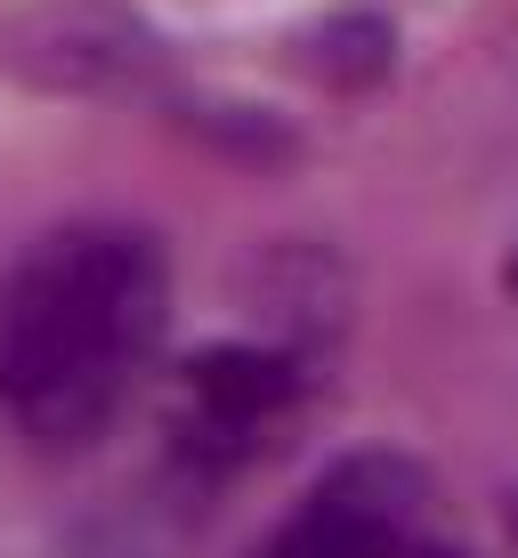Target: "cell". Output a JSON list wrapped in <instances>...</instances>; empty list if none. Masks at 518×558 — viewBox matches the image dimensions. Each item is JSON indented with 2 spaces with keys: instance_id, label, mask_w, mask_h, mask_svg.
Segmentation results:
<instances>
[{
  "instance_id": "3",
  "label": "cell",
  "mask_w": 518,
  "mask_h": 558,
  "mask_svg": "<svg viewBox=\"0 0 518 558\" xmlns=\"http://www.w3.org/2000/svg\"><path fill=\"white\" fill-rule=\"evenodd\" d=\"M292 389H300V373L276 349H243V340L236 349H203L179 380V413H170L179 470H195V477L243 470L260 453V437L292 413Z\"/></svg>"
},
{
  "instance_id": "5",
  "label": "cell",
  "mask_w": 518,
  "mask_h": 558,
  "mask_svg": "<svg viewBox=\"0 0 518 558\" xmlns=\"http://www.w3.org/2000/svg\"><path fill=\"white\" fill-rule=\"evenodd\" d=\"M510 534H518V502H510Z\"/></svg>"
},
{
  "instance_id": "4",
  "label": "cell",
  "mask_w": 518,
  "mask_h": 558,
  "mask_svg": "<svg viewBox=\"0 0 518 558\" xmlns=\"http://www.w3.org/2000/svg\"><path fill=\"white\" fill-rule=\"evenodd\" d=\"M413 558H462V550H437V543H413Z\"/></svg>"
},
{
  "instance_id": "1",
  "label": "cell",
  "mask_w": 518,
  "mask_h": 558,
  "mask_svg": "<svg viewBox=\"0 0 518 558\" xmlns=\"http://www.w3.org/2000/svg\"><path fill=\"white\" fill-rule=\"evenodd\" d=\"M170 332V259L130 219H73L0 276V421L16 446L89 453Z\"/></svg>"
},
{
  "instance_id": "2",
  "label": "cell",
  "mask_w": 518,
  "mask_h": 558,
  "mask_svg": "<svg viewBox=\"0 0 518 558\" xmlns=\"http://www.w3.org/2000/svg\"><path fill=\"white\" fill-rule=\"evenodd\" d=\"M430 477L406 453H340L243 558H413Z\"/></svg>"
}]
</instances>
